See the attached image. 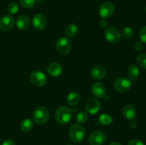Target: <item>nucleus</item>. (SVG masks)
<instances>
[{
	"label": "nucleus",
	"mask_w": 146,
	"mask_h": 145,
	"mask_svg": "<svg viewBox=\"0 0 146 145\" xmlns=\"http://www.w3.org/2000/svg\"><path fill=\"white\" fill-rule=\"evenodd\" d=\"M115 11V5L111 1L103 3L99 7L98 13L103 18H108L113 14Z\"/></svg>",
	"instance_id": "6e6552de"
},
{
	"label": "nucleus",
	"mask_w": 146,
	"mask_h": 145,
	"mask_svg": "<svg viewBox=\"0 0 146 145\" xmlns=\"http://www.w3.org/2000/svg\"><path fill=\"white\" fill-rule=\"evenodd\" d=\"M21 5L25 9H31L35 6V0H19Z\"/></svg>",
	"instance_id": "a878e982"
},
{
	"label": "nucleus",
	"mask_w": 146,
	"mask_h": 145,
	"mask_svg": "<svg viewBox=\"0 0 146 145\" xmlns=\"http://www.w3.org/2000/svg\"><path fill=\"white\" fill-rule=\"evenodd\" d=\"M121 33L115 26L107 28L105 31V37L108 41L112 44H117L121 39Z\"/></svg>",
	"instance_id": "0eeeda50"
},
{
	"label": "nucleus",
	"mask_w": 146,
	"mask_h": 145,
	"mask_svg": "<svg viewBox=\"0 0 146 145\" xmlns=\"http://www.w3.org/2000/svg\"><path fill=\"white\" fill-rule=\"evenodd\" d=\"M49 118V113L48 109L43 106L36 108L33 113V119L38 125H44L46 123Z\"/></svg>",
	"instance_id": "f03ea898"
},
{
	"label": "nucleus",
	"mask_w": 146,
	"mask_h": 145,
	"mask_svg": "<svg viewBox=\"0 0 146 145\" xmlns=\"http://www.w3.org/2000/svg\"><path fill=\"white\" fill-rule=\"evenodd\" d=\"M91 92L93 95L97 98H102L105 97L106 89L101 82H96L91 87Z\"/></svg>",
	"instance_id": "ddd939ff"
},
{
	"label": "nucleus",
	"mask_w": 146,
	"mask_h": 145,
	"mask_svg": "<svg viewBox=\"0 0 146 145\" xmlns=\"http://www.w3.org/2000/svg\"><path fill=\"white\" fill-rule=\"evenodd\" d=\"M36 2L38 3V4H41V3H43L44 1V0H35Z\"/></svg>",
	"instance_id": "f704fd0d"
},
{
	"label": "nucleus",
	"mask_w": 146,
	"mask_h": 145,
	"mask_svg": "<svg viewBox=\"0 0 146 145\" xmlns=\"http://www.w3.org/2000/svg\"><path fill=\"white\" fill-rule=\"evenodd\" d=\"M144 48V45H143V43L141 42H137L136 44L134 45V49H135V51L137 52H140V51H143Z\"/></svg>",
	"instance_id": "c85d7f7f"
},
{
	"label": "nucleus",
	"mask_w": 146,
	"mask_h": 145,
	"mask_svg": "<svg viewBox=\"0 0 146 145\" xmlns=\"http://www.w3.org/2000/svg\"><path fill=\"white\" fill-rule=\"evenodd\" d=\"M123 115L129 120H133L137 116V110L135 107L131 105H126L123 108Z\"/></svg>",
	"instance_id": "2eb2a0df"
},
{
	"label": "nucleus",
	"mask_w": 146,
	"mask_h": 145,
	"mask_svg": "<svg viewBox=\"0 0 146 145\" xmlns=\"http://www.w3.org/2000/svg\"><path fill=\"white\" fill-rule=\"evenodd\" d=\"M106 140V136L101 131H95L89 136V142L91 145H102Z\"/></svg>",
	"instance_id": "9d476101"
},
{
	"label": "nucleus",
	"mask_w": 146,
	"mask_h": 145,
	"mask_svg": "<svg viewBox=\"0 0 146 145\" xmlns=\"http://www.w3.org/2000/svg\"><path fill=\"white\" fill-rule=\"evenodd\" d=\"M77 32H78V27L74 24H68L65 28V34L68 37L74 36Z\"/></svg>",
	"instance_id": "412c9836"
},
{
	"label": "nucleus",
	"mask_w": 146,
	"mask_h": 145,
	"mask_svg": "<svg viewBox=\"0 0 146 145\" xmlns=\"http://www.w3.org/2000/svg\"><path fill=\"white\" fill-rule=\"evenodd\" d=\"M17 28L21 30H26L29 28L30 26V20L27 16L21 15L17 18L16 21Z\"/></svg>",
	"instance_id": "dca6fc26"
},
{
	"label": "nucleus",
	"mask_w": 146,
	"mask_h": 145,
	"mask_svg": "<svg viewBox=\"0 0 146 145\" xmlns=\"http://www.w3.org/2000/svg\"><path fill=\"white\" fill-rule=\"evenodd\" d=\"M48 74L53 77L59 76L62 73V67L57 63H52L50 64L47 68Z\"/></svg>",
	"instance_id": "f3484780"
},
{
	"label": "nucleus",
	"mask_w": 146,
	"mask_h": 145,
	"mask_svg": "<svg viewBox=\"0 0 146 145\" xmlns=\"http://www.w3.org/2000/svg\"><path fill=\"white\" fill-rule=\"evenodd\" d=\"M121 35L125 38V39H130L133 38L134 36V30L131 27L127 26L123 29L122 34Z\"/></svg>",
	"instance_id": "5701e85b"
},
{
	"label": "nucleus",
	"mask_w": 146,
	"mask_h": 145,
	"mask_svg": "<svg viewBox=\"0 0 146 145\" xmlns=\"http://www.w3.org/2000/svg\"><path fill=\"white\" fill-rule=\"evenodd\" d=\"M32 24L34 28L36 29L43 30L46 27L47 19L43 14H37L33 17Z\"/></svg>",
	"instance_id": "f8f14e48"
},
{
	"label": "nucleus",
	"mask_w": 146,
	"mask_h": 145,
	"mask_svg": "<svg viewBox=\"0 0 146 145\" xmlns=\"http://www.w3.org/2000/svg\"><path fill=\"white\" fill-rule=\"evenodd\" d=\"M15 20L11 15L3 16L0 18V29L3 31H9L14 28Z\"/></svg>",
	"instance_id": "1a4fd4ad"
},
{
	"label": "nucleus",
	"mask_w": 146,
	"mask_h": 145,
	"mask_svg": "<svg viewBox=\"0 0 146 145\" xmlns=\"http://www.w3.org/2000/svg\"><path fill=\"white\" fill-rule=\"evenodd\" d=\"M138 36H139L140 41L142 43L146 44V26H144L141 28Z\"/></svg>",
	"instance_id": "cd10ccee"
},
{
	"label": "nucleus",
	"mask_w": 146,
	"mask_h": 145,
	"mask_svg": "<svg viewBox=\"0 0 146 145\" xmlns=\"http://www.w3.org/2000/svg\"><path fill=\"white\" fill-rule=\"evenodd\" d=\"M99 122L104 125H109L113 122V117L109 115L103 114L99 117Z\"/></svg>",
	"instance_id": "4be33fe9"
},
{
	"label": "nucleus",
	"mask_w": 146,
	"mask_h": 145,
	"mask_svg": "<svg viewBox=\"0 0 146 145\" xmlns=\"http://www.w3.org/2000/svg\"><path fill=\"white\" fill-rule=\"evenodd\" d=\"M88 115L87 114V112H80L78 115H76V122H78V124H84L88 120Z\"/></svg>",
	"instance_id": "b1692460"
},
{
	"label": "nucleus",
	"mask_w": 146,
	"mask_h": 145,
	"mask_svg": "<svg viewBox=\"0 0 146 145\" xmlns=\"http://www.w3.org/2000/svg\"><path fill=\"white\" fill-rule=\"evenodd\" d=\"M34 127L33 121L30 119H25L20 124V129L23 132H29Z\"/></svg>",
	"instance_id": "aec40b11"
},
{
	"label": "nucleus",
	"mask_w": 146,
	"mask_h": 145,
	"mask_svg": "<svg viewBox=\"0 0 146 145\" xmlns=\"http://www.w3.org/2000/svg\"><path fill=\"white\" fill-rule=\"evenodd\" d=\"M1 145H16L15 143L13 140L11 139H7V140L4 141V142L2 143Z\"/></svg>",
	"instance_id": "7c9ffc66"
},
{
	"label": "nucleus",
	"mask_w": 146,
	"mask_h": 145,
	"mask_svg": "<svg viewBox=\"0 0 146 145\" xmlns=\"http://www.w3.org/2000/svg\"><path fill=\"white\" fill-rule=\"evenodd\" d=\"M99 24L100 26H101V28H105V27L108 25V22H107V21L106 20V18H104L103 20H101V21H100Z\"/></svg>",
	"instance_id": "2f4dec72"
},
{
	"label": "nucleus",
	"mask_w": 146,
	"mask_h": 145,
	"mask_svg": "<svg viewBox=\"0 0 146 145\" xmlns=\"http://www.w3.org/2000/svg\"><path fill=\"white\" fill-rule=\"evenodd\" d=\"M30 81L33 85L36 86L42 87L46 84L47 82V78L45 74L42 72L41 71H33L30 74Z\"/></svg>",
	"instance_id": "39448f33"
},
{
	"label": "nucleus",
	"mask_w": 146,
	"mask_h": 145,
	"mask_svg": "<svg viewBox=\"0 0 146 145\" xmlns=\"http://www.w3.org/2000/svg\"><path fill=\"white\" fill-rule=\"evenodd\" d=\"M136 62L140 67L146 69V53H142L138 55L136 58Z\"/></svg>",
	"instance_id": "393cba45"
},
{
	"label": "nucleus",
	"mask_w": 146,
	"mask_h": 145,
	"mask_svg": "<svg viewBox=\"0 0 146 145\" xmlns=\"http://www.w3.org/2000/svg\"><path fill=\"white\" fill-rule=\"evenodd\" d=\"M71 117H72V110L68 107H59L56 111V120L61 125H66L68 123L71 121Z\"/></svg>",
	"instance_id": "f257e3e1"
},
{
	"label": "nucleus",
	"mask_w": 146,
	"mask_h": 145,
	"mask_svg": "<svg viewBox=\"0 0 146 145\" xmlns=\"http://www.w3.org/2000/svg\"><path fill=\"white\" fill-rule=\"evenodd\" d=\"M132 86V82L131 80L127 78H117L113 83L115 90L120 92H125L129 90Z\"/></svg>",
	"instance_id": "20e7f679"
},
{
	"label": "nucleus",
	"mask_w": 146,
	"mask_h": 145,
	"mask_svg": "<svg viewBox=\"0 0 146 145\" xmlns=\"http://www.w3.org/2000/svg\"><path fill=\"white\" fill-rule=\"evenodd\" d=\"M91 76L95 80H101L104 78V77L106 75V70L105 68L101 65H96L91 68Z\"/></svg>",
	"instance_id": "4468645a"
},
{
	"label": "nucleus",
	"mask_w": 146,
	"mask_h": 145,
	"mask_svg": "<svg viewBox=\"0 0 146 145\" xmlns=\"http://www.w3.org/2000/svg\"><path fill=\"white\" fill-rule=\"evenodd\" d=\"M19 5L16 2H11V4H9L8 7H7V10L8 12L10 14H15L18 12L19 11Z\"/></svg>",
	"instance_id": "bb28decb"
},
{
	"label": "nucleus",
	"mask_w": 146,
	"mask_h": 145,
	"mask_svg": "<svg viewBox=\"0 0 146 145\" xmlns=\"http://www.w3.org/2000/svg\"><path fill=\"white\" fill-rule=\"evenodd\" d=\"M56 47L60 54L65 55L69 53L71 51V44L68 38L66 37H61L57 40Z\"/></svg>",
	"instance_id": "423d86ee"
},
{
	"label": "nucleus",
	"mask_w": 146,
	"mask_h": 145,
	"mask_svg": "<svg viewBox=\"0 0 146 145\" xmlns=\"http://www.w3.org/2000/svg\"><path fill=\"white\" fill-rule=\"evenodd\" d=\"M101 109V103L96 98H90L86 102V109L91 115H96Z\"/></svg>",
	"instance_id": "9b49d317"
},
{
	"label": "nucleus",
	"mask_w": 146,
	"mask_h": 145,
	"mask_svg": "<svg viewBox=\"0 0 146 145\" xmlns=\"http://www.w3.org/2000/svg\"><path fill=\"white\" fill-rule=\"evenodd\" d=\"M136 122H135V121L133 120H131V122L130 123V127H131V128H133V129H134V128L136 127Z\"/></svg>",
	"instance_id": "473e14b6"
},
{
	"label": "nucleus",
	"mask_w": 146,
	"mask_h": 145,
	"mask_svg": "<svg viewBox=\"0 0 146 145\" xmlns=\"http://www.w3.org/2000/svg\"><path fill=\"white\" fill-rule=\"evenodd\" d=\"M81 97L76 92H71L68 94L66 98V102L71 106H75L80 102Z\"/></svg>",
	"instance_id": "6ab92c4d"
},
{
	"label": "nucleus",
	"mask_w": 146,
	"mask_h": 145,
	"mask_svg": "<svg viewBox=\"0 0 146 145\" xmlns=\"http://www.w3.org/2000/svg\"><path fill=\"white\" fill-rule=\"evenodd\" d=\"M85 129L78 124L72 125L69 129V134L71 139L75 143H79L85 136Z\"/></svg>",
	"instance_id": "7ed1b4c3"
},
{
	"label": "nucleus",
	"mask_w": 146,
	"mask_h": 145,
	"mask_svg": "<svg viewBox=\"0 0 146 145\" xmlns=\"http://www.w3.org/2000/svg\"><path fill=\"white\" fill-rule=\"evenodd\" d=\"M128 145H144L143 142H141L139 139H132L128 143Z\"/></svg>",
	"instance_id": "c756f323"
},
{
	"label": "nucleus",
	"mask_w": 146,
	"mask_h": 145,
	"mask_svg": "<svg viewBox=\"0 0 146 145\" xmlns=\"http://www.w3.org/2000/svg\"><path fill=\"white\" fill-rule=\"evenodd\" d=\"M109 145H122L121 143H118V142H112V143L110 144Z\"/></svg>",
	"instance_id": "72a5a7b5"
},
{
	"label": "nucleus",
	"mask_w": 146,
	"mask_h": 145,
	"mask_svg": "<svg viewBox=\"0 0 146 145\" xmlns=\"http://www.w3.org/2000/svg\"><path fill=\"white\" fill-rule=\"evenodd\" d=\"M68 145H70V144H68Z\"/></svg>",
	"instance_id": "c9c22d12"
},
{
	"label": "nucleus",
	"mask_w": 146,
	"mask_h": 145,
	"mask_svg": "<svg viewBox=\"0 0 146 145\" xmlns=\"http://www.w3.org/2000/svg\"><path fill=\"white\" fill-rule=\"evenodd\" d=\"M128 73L132 80H137L140 76V70L135 64H132L128 67Z\"/></svg>",
	"instance_id": "a211bd4d"
}]
</instances>
